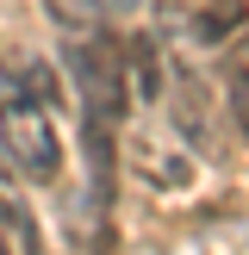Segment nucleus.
Masks as SVG:
<instances>
[{
    "label": "nucleus",
    "instance_id": "obj_1",
    "mask_svg": "<svg viewBox=\"0 0 249 255\" xmlns=\"http://www.w3.org/2000/svg\"><path fill=\"white\" fill-rule=\"evenodd\" d=\"M0 156L31 187H50L62 174V143H56V125H50V106L19 75H0Z\"/></svg>",
    "mask_w": 249,
    "mask_h": 255
},
{
    "label": "nucleus",
    "instance_id": "obj_2",
    "mask_svg": "<svg viewBox=\"0 0 249 255\" xmlns=\"http://www.w3.org/2000/svg\"><path fill=\"white\" fill-rule=\"evenodd\" d=\"M62 62H69V81H75V94H81L87 119L124 125L131 87H124V56H119V50H112L106 37H75V44L62 50Z\"/></svg>",
    "mask_w": 249,
    "mask_h": 255
},
{
    "label": "nucleus",
    "instance_id": "obj_3",
    "mask_svg": "<svg viewBox=\"0 0 249 255\" xmlns=\"http://www.w3.org/2000/svg\"><path fill=\"white\" fill-rule=\"evenodd\" d=\"M168 119H174V131L193 149H212V94H206V81L193 69L168 75Z\"/></svg>",
    "mask_w": 249,
    "mask_h": 255
},
{
    "label": "nucleus",
    "instance_id": "obj_4",
    "mask_svg": "<svg viewBox=\"0 0 249 255\" xmlns=\"http://www.w3.org/2000/svg\"><path fill=\"white\" fill-rule=\"evenodd\" d=\"M81 131H87V174H94V199L106 206V199H112V156H119V149H112V125H106V119H87Z\"/></svg>",
    "mask_w": 249,
    "mask_h": 255
},
{
    "label": "nucleus",
    "instance_id": "obj_5",
    "mask_svg": "<svg viewBox=\"0 0 249 255\" xmlns=\"http://www.w3.org/2000/svg\"><path fill=\"white\" fill-rule=\"evenodd\" d=\"M224 94H231L237 125L249 131V31H243V37H231V50H224Z\"/></svg>",
    "mask_w": 249,
    "mask_h": 255
},
{
    "label": "nucleus",
    "instance_id": "obj_6",
    "mask_svg": "<svg viewBox=\"0 0 249 255\" xmlns=\"http://www.w3.org/2000/svg\"><path fill=\"white\" fill-rule=\"evenodd\" d=\"M124 62L137 69V106H149V100L162 94V62H156V37H131V50H124Z\"/></svg>",
    "mask_w": 249,
    "mask_h": 255
},
{
    "label": "nucleus",
    "instance_id": "obj_7",
    "mask_svg": "<svg viewBox=\"0 0 249 255\" xmlns=\"http://www.w3.org/2000/svg\"><path fill=\"white\" fill-rule=\"evenodd\" d=\"M237 19H243V0H212V6L199 12V37H206V44H218L224 31H237Z\"/></svg>",
    "mask_w": 249,
    "mask_h": 255
},
{
    "label": "nucleus",
    "instance_id": "obj_8",
    "mask_svg": "<svg viewBox=\"0 0 249 255\" xmlns=\"http://www.w3.org/2000/svg\"><path fill=\"white\" fill-rule=\"evenodd\" d=\"M56 12V25H94V0H44Z\"/></svg>",
    "mask_w": 249,
    "mask_h": 255
},
{
    "label": "nucleus",
    "instance_id": "obj_9",
    "mask_svg": "<svg viewBox=\"0 0 249 255\" xmlns=\"http://www.w3.org/2000/svg\"><path fill=\"white\" fill-rule=\"evenodd\" d=\"M112 6H143V0H112Z\"/></svg>",
    "mask_w": 249,
    "mask_h": 255
},
{
    "label": "nucleus",
    "instance_id": "obj_10",
    "mask_svg": "<svg viewBox=\"0 0 249 255\" xmlns=\"http://www.w3.org/2000/svg\"><path fill=\"white\" fill-rule=\"evenodd\" d=\"M0 224H6V199H0Z\"/></svg>",
    "mask_w": 249,
    "mask_h": 255
}]
</instances>
